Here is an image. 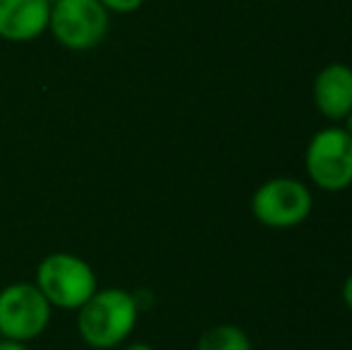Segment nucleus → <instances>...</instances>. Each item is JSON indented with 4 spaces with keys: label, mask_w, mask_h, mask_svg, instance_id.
I'll list each match as a JSON object with an SVG mask.
<instances>
[{
    "label": "nucleus",
    "mask_w": 352,
    "mask_h": 350,
    "mask_svg": "<svg viewBox=\"0 0 352 350\" xmlns=\"http://www.w3.org/2000/svg\"><path fill=\"white\" fill-rule=\"evenodd\" d=\"M343 130L352 137V113H348V116H345V127H343Z\"/></svg>",
    "instance_id": "obj_14"
},
{
    "label": "nucleus",
    "mask_w": 352,
    "mask_h": 350,
    "mask_svg": "<svg viewBox=\"0 0 352 350\" xmlns=\"http://www.w3.org/2000/svg\"><path fill=\"white\" fill-rule=\"evenodd\" d=\"M140 305L132 293L122 288L96 290L79 307L77 329L87 346L96 350H111L120 346L137 327Z\"/></svg>",
    "instance_id": "obj_1"
},
{
    "label": "nucleus",
    "mask_w": 352,
    "mask_h": 350,
    "mask_svg": "<svg viewBox=\"0 0 352 350\" xmlns=\"http://www.w3.org/2000/svg\"><path fill=\"white\" fill-rule=\"evenodd\" d=\"M51 307L36 283H12L0 290V336L10 341H34L46 331Z\"/></svg>",
    "instance_id": "obj_4"
},
{
    "label": "nucleus",
    "mask_w": 352,
    "mask_h": 350,
    "mask_svg": "<svg viewBox=\"0 0 352 350\" xmlns=\"http://www.w3.org/2000/svg\"><path fill=\"white\" fill-rule=\"evenodd\" d=\"M48 3H56V0H48Z\"/></svg>",
    "instance_id": "obj_15"
},
{
    "label": "nucleus",
    "mask_w": 352,
    "mask_h": 350,
    "mask_svg": "<svg viewBox=\"0 0 352 350\" xmlns=\"http://www.w3.org/2000/svg\"><path fill=\"white\" fill-rule=\"evenodd\" d=\"M197 350H252V341L240 327L218 324L201 333Z\"/></svg>",
    "instance_id": "obj_9"
},
{
    "label": "nucleus",
    "mask_w": 352,
    "mask_h": 350,
    "mask_svg": "<svg viewBox=\"0 0 352 350\" xmlns=\"http://www.w3.org/2000/svg\"><path fill=\"white\" fill-rule=\"evenodd\" d=\"M111 12L98 0H56L51 3L48 32L67 51H91L106 39Z\"/></svg>",
    "instance_id": "obj_3"
},
{
    "label": "nucleus",
    "mask_w": 352,
    "mask_h": 350,
    "mask_svg": "<svg viewBox=\"0 0 352 350\" xmlns=\"http://www.w3.org/2000/svg\"><path fill=\"white\" fill-rule=\"evenodd\" d=\"M343 300H345V305H348L350 312H352V274L345 278V283H343Z\"/></svg>",
    "instance_id": "obj_12"
},
{
    "label": "nucleus",
    "mask_w": 352,
    "mask_h": 350,
    "mask_svg": "<svg viewBox=\"0 0 352 350\" xmlns=\"http://www.w3.org/2000/svg\"><path fill=\"white\" fill-rule=\"evenodd\" d=\"M314 103L329 120H345L352 113V67L331 63L314 80Z\"/></svg>",
    "instance_id": "obj_8"
},
{
    "label": "nucleus",
    "mask_w": 352,
    "mask_h": 350,
    "mask_svg": "<svg viewBox=\"0 0 352 350\" xmlns=\"http://www.w3.org/2000/svg\"><path fill=\"white\" fill-rule=\"evenodd\" d=\"M48 0H0V39L27 43L48 32Z\"/></svg>",
    "instance_id": "obj_7"
},
{
    "label": "nucleus",
    "mask_w": 352,
    "mask_h": 350,
    "mask_svg": "<svg viewBox=\"0 0 352 350\" xmlns=\"http://www.w3.org/2000/svg\"><path fill=\"white\" fill-rule=\"evenodd\" d=\"M307 175L326 192L352 185V137L343 127H326L309 140L305 156Z\"/></svg>",
    "instance_id": "obj_5"
},
{
    "label": "nucleus",
    "mask_w": 352,
    "mask_h": 350,
    "mask_svg": "<svg viewBox=\"0 0 352 350\" xmlns=\"http://www.w3.org/2000/svg\"><path fill=\"white\" fill-rule=\"evenodd\" d=\"M108 12H118V14H130L137 12L146 0H98Z\"/></svg>",
    "instance_id": "obj_10"
},
{
    "label": "nucleus",
    "mask_w": 352,
    "mask_h": 350,
    "mask_svg": "<svg viewBox=\"0 0 352 350\" xmlns=\"http://www.w3.org/2000/svg\"><path fill=\"white\" fill-rule=\"evenodd\" d=\"M125 350H156V348H151L148 343H132V346Z\"/></svg>",
    "instance_id": "obj_13"
},
{
    "label": "nucleus",
    "mask_w": 352,
    "mask_h": 350,
    "mask_svg": "<svg viewBox=\"0 0 352 350\" xmlns=\"http://www.w3.org/2000/svg\"><path fill=\"white\" fill-rule=\"evenodd\" d=\"M252 211L261 226L269 228H295L307 221L311 211V192L295 177L266 180L252 197Z\"/></svg>",
    "instance_id": "obj_6"
},
{
    "label": "nucleus",
    "mask_w": 352,
    "mask_h": 350,
    "mask_svg": "<svg viewBox=\"0 0 352 350\" xmlns=\"http://www.w3.org/2000/svg\"><path fill=\"white\" fill-rule=\"evenodd\" d=\"M36 285L53 307L79 309L98 290L91 264L70 252L48 254L36 269Z\"/></svg>",
    "instance_id": "obj_2"
},
{
    "label": "nucleus",
    "mask_w": 352,
    "mask_h": 350,
    "mask_svg": "<svg viewBox=\"0 0 352 350\" xmlns=\"http://www.w3.org/2000/svg\"><path fill=\"white\" fill-rule=\"evenodd\" d=\"M0 350H29L27 343L22 341H10V338H3L0 341Z\"/></svg>",
    "instance_id": "obj_11"
}]
</instances>
